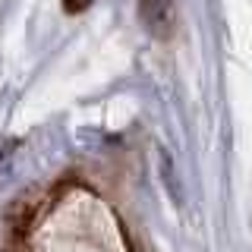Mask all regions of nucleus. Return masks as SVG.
Instances as JSON below:
<instances>
[{
	"instance_id": "obj_1",
	"label": "nucleus",
	"mask_w": 252,
	"mask_h": 252,
	"mask_svg": "<svg viewBox=\"0 0 252 252\" xmlns=\"http://www.w3.org/2000/svg\"><path fill=\"white\" fill-rule=\"evenodd\" d=\"M139 16L155 38H167L173 32V0H139Z\"/></svg>"
},
{
	"instance_id": "obj_2",
	"label": "nucleus",
	"mask_w": 252,
	"mask_h": 252,
	"mask_svg": "<svg viewBox=\"0 0 252 252\" xmlns=\"http://www.w3.org/2000/svg\"><path fill=\"white\" fill-rule=\"evenodd\" d=\"M92 3L94 0H63V10L66 13H82V10H89Z\"/></svg>"
}]
</instances>
